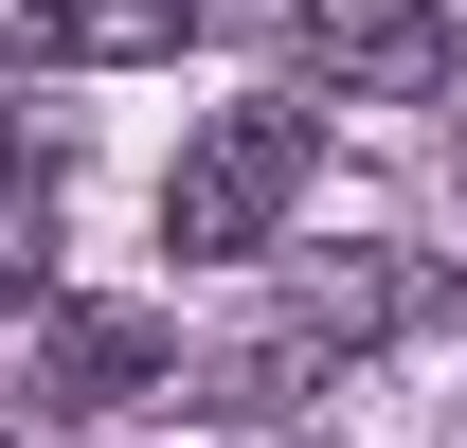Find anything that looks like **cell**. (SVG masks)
<instances>
[{
	"label": "cell",
	"instance_id": "cell-1",
	"mask_svg": "<svg viewBox=\"0 0 467 448\" xmlns=\"http://www.w3.org/2000/svg\"><path fill=\"white\" fill-rule=\"evenodd\" d=\"M306 162H324V144H306V108H216V126L162 162V251H180V270L270 251V233H288V198H306Z\"/></svg>",
	"mask_w": 467,
	"mask_h": 448
},
{
	"label": "cell",
	"instance_id": "cell-2",
	"mask_svg": "<svg viewBox=\"0 0 467 448\" xmlns=\"http://www.w3.org/2000/svg\"><path fill=\"white\" fill-rule=\"evenodd\" d=\"M288 55L342 108H431L450 90V0H288Z\"/></svg>",
	"mask_w": 467,
	"mask_h": 448
},
{
	"label": "cell",
	"instance_id": "cell-3",
	"mask_svg": "<svg viewBox=\"0 0 467 448\" xmlns=\"http://www.w3.org/2000/svg\"><path fill=\"white\" fill-rule=\"evenodd\" d=\"M36 394L55 412H144V394H180V341L144 305H36Z\"/></svg>",
	"mask_w": 467,
	"mask_h": 448
},
{
	"label": "cell",
	"instance_id": "cell-4",
	"mask_svg": "<svg viewBox=\"0 0 467 448\" xmlns=\"http://www.w3.org/2000/svg\"><path fill=\"white\" fill-rule=\"evenodd\" d=\"M180 36H198V0H36V18H18L36 72H162Z\"/></svg>",
	"mask_w": 467,
	"mask_h": 448
},
{
	"label": "cell",
	"instance_id": "cell-5",
	"mask_svg": "<svg viewBox=\"0 0 467 448\" xmlns=\"http://www.w3.org/2000/svg\"><path fill=\"white\" fill-rule=\"evenodd\" d=\"M36 233H55V179L0 162V305H36Z\"/></svg>",
	"mask_w": 467,
	"mask_h": 448
}]
</instances>
